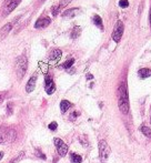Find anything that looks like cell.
I'll return each instance as SVG.
<instances>
[{
  "label": "cell",
  "instance_id": "cell-1",
  "mask_svg": "<svg viewBox=\"0 0 151 163\" xmlns=\"http://www.w3.org/2000/svg\"><path fill=\"white\" fill-rule=\"evenodd\" d=\"M118 92H119V100H118L119 109H120V111L124 114H127L129 112L130 105H129V97H128V90H127L126 81L120 84Z\"/></svg>",
  "mask_w": 151,
  "mask_h": 163
},
{
  "label": "cell",
  "instance_id": "cell-2",
  "mask_svg": "<svg viewBox=\"0 0 151 163\" xmlns=\"http://www.w3.org/2000/svg\"><path fill=\"white\" fill-rule=\"evenodd\" d=\"M28 68V60L25 55H20L16 60V73L19 79H22Z\"/></svg>",
  "mask_w": 151,
  "mask_h": 163
},
{
  "label": "cell",
  "instance_id": "cell-3",
  "mask_svg": "<svg viewBox=\"0 0 151 163\" xmlns=\"http://www.w3.org/2000/svg\"><path fill=\"white\" fill-rule=\"evenodd\" d=\"M111 153L110 147L105 140H101L99 142V155H100V161L101 163H106L108 160L109 155Z\"/></svg>",
  "mask_w": 151,
  "mask_h": 163
},
{
  "label": "cell",
  "instance_id": "cell-4",
  "mask_svg": "<svg viewBox=\"0 0 151 163\" xmlns=\"http://www.w3.org/2000/svg\"><path fill=\"white\" fill-rule=\"evenodd\" d=\"M20 1L21 0H5V2L2 5V15H9L11 11L16 9V7L20 3Z\"/></svg>",
  "mask_w": 151,
  "mask_h": 163
},
{
  "label": "cell",
  "instance_id": "cell-5",
  "mask_svg": "<svg viewBox=\"0 0 151 163\" xmlns=\"http://www.w3.org/2000/svg\"><path fill=\"white\" fill-rule=\"evenodd\" d=\"M124 23L122 21H117L116 26H114V29H113V32H112V39H113L114 42H119L122 37V34H124Z\"/></svg>",
  "mask_w": 151,
  "mask_h": 163
},
{
  "label": "cell",
  "instance_id": "cell-6",
  "mask_svg": "<svg viewBox=\"0 0 151 163\" xmlns=\"http://www.w3.org/2000/svg\"><path fill=\"white\" fill-rule=\"evenodd\" d=\"M53 141H55L56 149H57V151H58L59 155H60V157H65L66 154L68 153V145L66 144L65 142L59 138H55Z\"/></svg>",
  "mask_w": 151,
  "mask_h": 163
},
{
  "label": "cell",
  "instance_id": "cell-7",
  "mask_svg": "<svg viewBox=\"0 0 151 163\" xmlns=\"http://www.w3.org/2000/svg\"><path fill=\"white\" fill-rule=\"evenodd\" d=\"M45 82H46L45 83V89H46V92L48 93V94H52V93L55 92V90H56V86H55L53 80L49 77V76H47L46 79H45Z\"/></svg>",
  "mask_w": 151,
  "mask_h": 163
},
{
  "label": "cell",
  "instance_id": "cell-8",
  "mask_svg": "<svg viewBox=\"0 0 151 163\" xmlns=\"http://www.w3.org/2000/svg\"><path fill=\"white\" fill-rule=\"evenodd\" d=\"M50 21H51L50 18H48V17H43V18L38 19L37 21H36V23H34V27L37 28V29H39V28H45L48 25H50Z\"/></svg>",
  "mask_w": 151,
  "mask_h": 163
},
{
  "label": "cell",
  "instance_id": "cell-9",
  "mask_svg": "<svg viewBox=\"0 0 151 163\" xmlns=\"http://www.w3.org/2000/svg\"><path fill=\"white\" fill-rule=\"evenodd\" d=\"M36 82H37V76L34 74L28 81L27 86H26V91L27 92H32L34 90V87H36Z\"/></svg>",
  "mask_w": 151,
  "mask_h": 163
},
{
  "label": "cell",
  "instance_id": "cell-10",
  "mask_svg": "<svg viewBox=\"0 0 151 163\" xmlns=\"http://www.w3.org/2000/svg\"><path fill=\"white\" fill-rule=\"evenodd\" d=\"M11 28H13V25H11V23H7L6 26H3L2 29L0 30V38H1V39H5V38L8 36V34L10 32Z\"/></svg>",
  "mask_w": 151,
  "mask_h": 163
},
{
  "label": "cell",
  "instance_id": "cell-11",
  "mask_svg": "<svg viewBox=\"0 0 151 163\" xmlns=\"http://www.w3.org/2000/svg\"><path fill=\"white\" fill-rule=\"evenodd\" d=\"M138 74L141 79H146V78H149L151 76V70L148 68H142L138 71Z\"/></svg>",
  "mask_w": 151,
  "mask_h": 163
},
{
  "label": "cell",
  "instance_id": "cell-12",
  "mask_svg": "<svg viewBox=\"0 0 151 163\" xmlns=\"http://www.w3.org/2000/svg\"><path fill=\"white\" fill-rule=\"evenodd\" d=\"M71 105H71L68 100H62V101L60 102V109H61L62 113L67 112V111H68L69 109L71 108Z\"/></svg>",
  "mask_w": 151,
  "mask_h": 163
},
{
  "label": "cell",
  "instance_id": "cell-13",
  "mask_svg": "<svg viewBox=\"0 0 151 163\" xmlns=\"http://www.w3.org/2000/svg\"><path fill=\"white\" fill-rule=\"evenodd\" d=\"M78 12H79V9H77V8H74V9L66 10L65 12L62 13V16H63V17H69V18H72V17H74V16L77 15Z\"/></svg>",
  "mask_w": 151,
  "mask_h": 163
},
{
  "label": "cell",
  "instance_id": "cell-14",
  "mask_svg": "<svg viewBox=\"0 0 151 163\" xmlns=\"http://www.w3.org/2000/svg\"><path fill=\"white\" fill-rule=\"evenodd\" d=\"M93 22H95V25H96L98 28H100V29H103V25H102V19L100 18V16H98V15L93 16Z\"/></svg>",
  "mask_w": 151,
  "mask_h": 163
},
{
  "label": "cell",
  "instance_id": "cell-15",
  "mask_svg": "<svg viewBox=\"0 0 151 163\" xmlns=\"http://www.w3.org/2000/svg\"><path fill=\"white\" fill-rule=\"evenodd\" d=\"M70 160L72 163H81L82 162V158L80 155H78L76 153H71L70 154Z\"/></svg>",
  "mask_w": 151,
  "mask_h": 163
},
{
  "label": "cell",
  "instance_id": "cell-16",
  "mask_svg": "<svg viewBox=\"0 0 151 163\" xmlns=\"http://www.w3.org/2000/svg\"><path fill=\"white\" fill-rule=\"evenodd\" d=\"M140 131H141L146 136H148V138H151V129L149 126H141L140 128Z\"/></svg>",
  "mask_w": 151,
  "mask_h": 163
},
{
  "label": "cell",
  "instance_id": "cell-17",
  "mask_svg": "<svg viewBox=\"0 0 151 163\" xmlns=\"http://www.w3.org/2000/svg\"><path fill=\"white\" fill-rule=\"evenodd\" d=\"M60 57H61V51L60 50H53L52 53H51V59L52 60H58Z\"/></svg>",
  "mask_w": 151,
  "mask_h": 163
},
{
  "label": "cell",
  "instance_id": "cell-18",
  "mask_svg": "<svg viewBox=\"0 0 151 163\" xmlns=\"http://www.w3.org/2000/svg\"><path fill=\"white\" fill-rule=\"evenodd\" d=\"M74 59H69L68 61H66L63 65H62V68H65V69H69L71 68V66L74 65Z\"/></svg>",
  "mask_w": 151,
  "mask_h": 163
},
{
  "label": "cell",
  "instance_id": "cell-19",
  "mask_svg": "<svg viewBox=\"0 0 151 163\" xmlns=\"http://www.w3.org/2000/svg\"><path fill=\"white\" fill-rule=\"evenodd\" d=\"M8 141V136L6 133H0V144Z\"/></svg>",
  "mask_w": 151,
  "mask_h": 163
},
{
  "label": "cell",
  "instance_id": "cell-20",
  "mask_svg": "<svg viewBox=\"0 0 151 163\" xmlns=\"http://www.w3.org/2000/svg\"><path fill=\"white\" fill-rule=\"evenodd\" d=\"M119 6H120L121 8H127V7L129 6V1H128V0H120V1H119Z\"/></svg>",
  "mask_w": 151,
  "mask_h": 163
},
{
  "label": "cell",
  "instance_id": "cell-21",
  "mask_svg": "<svg viewBox=\"0 0 151 163\" xmlns=\"http://www.w3.org/2000/svg\"><path fill=\"white\" fill-rule=\"evenodd\" d=\"M79 31H80V29L78 27H76L74 28V30L72 31V34H71V37L72 38H77L78 36H79Z\"/></svg>",
  "mask_w": 151,
  "mask_h": 163
},
{
  "label": "cell",
  "instance_id": "cell-22",
  "mask_svg": "<svg viewBox=\"0 0 151 163\" xmlns=\"http://www.w3.org/2000/svg\"><path fill=\"white\" fill-rule=\"evenodd\" d=\"M36 155H37L38 158H41V159H43V160H46V155H45L40 150H38V149L36 150Z\"/></svg>",
  "mask_w": 151,
  "mask_h": 163
},
{
  "label": "cell",
  "instance_id": "cell-23",
  "mask_svg": "<svg viewBox=\"0 0 151 163\" xmlns=\"http://www.w3.org/2000/svg\"><path fill=\"white\" fill-rule=\"evenodd\" d=\"M57 126H58V124H57V122H51L48 126V128H49L51 131H55V130H57Z\"/></svg>",
  "mask_w": 151,
  "mask_h": 163
},
{
  "label": "cell",
  "instance_id": "cell-24",
  "mask_svg": "<svg viewBox=\"0 0 151 163\" xmlns=\"http://www.w3.org/2000/svg\"><path fill=\"white\" fill-rule=\"evenodd\" d=\"M58 11H59V7H53L52 15H53V16H57V15H58Z\"/></svg>",
  "mask_w": 151,
  "mask_h": 163
},
{
  "label": "cell",
  "instance_id": "cell-25",
  "mask_svg": "<svg viewBox=\"0 0 151 163\" xmlns=\"http://www.w3.org/2000/svg\"><path fill=\"white\" fill-rule=\"evenodd\" d=\"M70 1H71V0H61L60 5H61V6H66V5H68Z\"/></svg>",
  "mask_w": 151,
  "mask_h": 163
},
{
  "label": "cell",
  "instance_id": "cell-26",
  "mask_svg": "<svg viewBox=\"0 0 151 163\" xmlns=\"http://www.w3.org/2000/svg\"><path fill=\"white\" fill-rule=\"evenodd\" d=\"M149 21H150V27H151V7H150V12H149Z\"/></svg>",
  "mask_w": 151,
  "mask_h": 163
},
{
  "label": "cell",
  "instance_id": "cell-27",
  "mask_svg": "<svg viewBox=\"0 0 151 163\" xmlns=\"http://www.w3.org/2000/svg\"><path fill=\"white\" fill-rule=\"evenodd\" d=\"M87 79H92V76H91V74H88V76H87Z\"/></svg>",
  "mask_w": 151,
  "mask_h": 163
},
{
  "label": "cell",
  "instance_id": "cell-28",
  "mask_svg": "<svg viewBox=\"0 0 151 163\" xmlns=\"http://www.w3.org/2000/svg\"><path fill=\"white\" fill-rule=\"evenodd\" d=\"M2 158H3V153H2V152H1V151H0V160H1Z\"/></svg>",
  "mask_w": 151,
  "mask_h": 163
},
{
  "label": "cell",
  "instance_id": "cell-29",
  "mask_svg": "<svg viewBox=\"0 0 151 163\" xmlns=\"http://www.w3.org/2000/svg\"><path fill=\"white\" fill-rule=\"evenodd\" d=\"M0 99H1V95H0Z\"/></svg>",
  "mask_w": 151,
  "mask_h": 163
},
{
  "label": "cell",
  "instance_id": "cell-30",
  "mask_svg": "<svg viewBox=\"0 0 151 163\" xmlns=\"http://www.w3.org/2000/svg\"><path fill=\"white\" fill-rule=\"evenodd\" d=\"M150 122H151V119H150Z\"/></svg>",
  "mask_w": 151,
  "mask_h": 163
},
{
  "label": "cell",
  "instance_id": "cell-31",
  "mask_svg": "<svg viewBox=\"0 0 151 163\" xmlns=\"http://www.w3.org/2000/svg\"><path fill=\"white\" fill-rule=\"evenodd\" d=\"M42 1H43V0H42Z\"/></svg>",
  "mask_w": 151,
  "mask_h": 163
}]
</instances>
